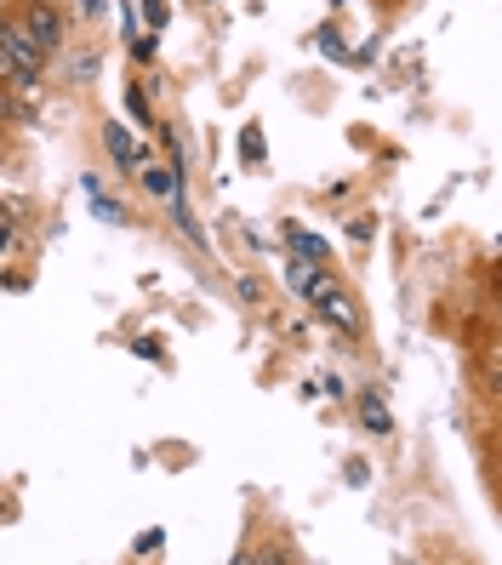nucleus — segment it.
Wrapping results in <instances>:
<instances>
[{
  "mask_svg": "<svg viewBox=\"0 0 502 565\" xmlns=\"http://www.w3.org/2000/svg\"><path fill=\"white\" fill-rule=\"evenodd\" d=\"M18 29L29 35V46H35L41 57L63 46V18H57V7H52V0H35V7L23 12V23H18Z\"/></svg>",
  "mask_w": 502,
  "mask_h": 565,
  "instance_id": "1",
  "label": "nucleus"
},
{
  "mask_svg": "<svg viewBox=\"0 0 502 565\" xmlns=\"http://www.w3.org/2000/svg\"><path fill=\"white\" fill-rule=\"evenodd\" d=\"M360 423L372 428V435H388V412H383L377 394H360Z\"/></svg>",
  "mask_w": 502,
  "mask_h": 565,
  "instance_id": "2",
  "label": "nucleus"
},
{
  "mask_svg": "<svg viewBox=\"0 0 502 565\" xmlns=\"http://www.w3.org/2000/svg\"><path fill=\"white\" fill-rule=\"evenodd\" d=\"M104 138H109V154H115L120 166H138V149H131V138H126V126H109Z\"/></svg>",
  "mask_w": 502,
  "mask_h": 565,
  "instance_id": "3",
  "label": "nucleus"
},
{
  "mask_svg": "<svg viewBox=\"0 0 502 565\" xmlns=\"http://www.w3.org/2000/svg\"><path fill=\"white\" fill-rule=\"evenodd\" d=\"M143 189L149 194H172L178 189V172H165V166H143Z\"/></svg>",
  "mask_w": 502,
  "mask_h": 565,
  "instance_id": "4",
  "label": "nucleus"
},
{
  "mask_svg": "<svg viewBox=\"0 0 502 565\" xmlns=\"http://www.w3.org/2000/svg\"><path fill=\"white\" fill-rule=\"evenodd\" d=\"M126 109H131V115H138L143 126L154 120V115H149V97H143V92H126Z\"/></svg>",
  "mask_w": 502,
  "mask_h": 565,
  "instance_id": "5",
  "label": "nucleus"
},
{
  "mask_svg": "<svg viewBox=\"0 0 502 565\" xmlns=\"http://www.w3.org/2000/svg\"><path fill=\"white\" fill-rule=\"evenodd\" d=\"M92 206H97V212H104V217H109V223H120V206H115V201H109V194H97V189H92Z\"/></svg>",
  "mask_w": 502,
  "mask_h": 565,
  "instance_id": "6",
  "label": "nucleus"
},
{
  "mask_svg": "<svg viewBox=\"0 0 502 565\" xmlns=\"http://www.w3.org/2000/svg\"><path fill=\"white\" fill-rule=\"evenodd\" d=\"M12 75H18V63H12V52H7V41H0V81L12 86Z\"/></svg>",
  "mask_w": 502,
  "mask_h": 565,
  "instance_id": "7",
  "label": "nucleus"
},
{
  "mask_svg": "<svg viewBox=\"0 0 502 565\" xmlns=\"http://www.w3.org/2000/svg\"><path fill=\"white\" fill-rule=\"evenodd\" d=\"M165 537H160V531H143V537H138V554H154Z\"/></svg>",
  "mask_w": 502,
  "mask_h": 565,
  "instance_id": "8",
  "label": "nucleus"
},
{
  "mask_svg": "<svg viewBox=\"0 0 502 565\" xmlns=\"http://www.w3.org/2000/svg\"><path fill=\"white\" fill-rule=\"evenodd\" d=\"M81 12H86V18H97V12H104V0H81Z\"/></svg>",
  "mask_w": 502,
  "mask_h": 565,
  "instance_id": "9",
  "label": "nucleus"
},
{
  "mask_svg": "<svg viewBox=\"0 0 502 565\" xmlns=\"http://www.w3.org/2000/svg\"><path fill=\"white\" fill-rule=\"evenodd\" d=\"M0 223H12V217H7V212H0Z\"/></svg>",
  "mask_w": 502,
  "mask_h": 565,
  "instance_id": "10",
  "label": "nucleus"
}]
</instances>
